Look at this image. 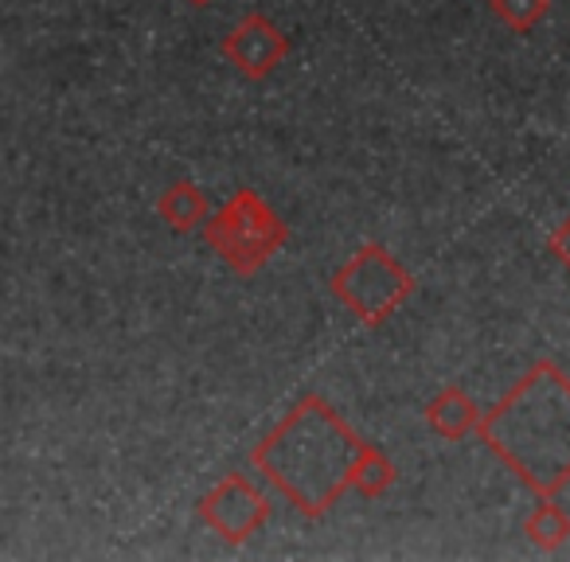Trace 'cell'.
Returning <instances> with one entry per match:
<instances>
[{"mask_svg": "<svg viewBox=\"0 0 570 562\" xmlns=\"http://www.w3.org/2000/svg\"><path fill=\"white\" fill-rule=\"evenodd\" d=\"M254 465L302 515H325L348 489L380 496L395 481V465L375 445L360 442L344 418L309 395L285 414L254 450Z\"/></svg>", "mask_w": 570, "mask_h": 562, "instance_id": "1", "label": "cell"}, {"mask_svg": "<svg viewBox=\"0 0 570 562\" xmlns=\"http://www.w3.org/2000/svg\"><path fill=\"white\" fill-rule=\"evenodd\" d=\"M476 434L535 496H559L570 484V375L554 359H535L481 414Z\"/></svg>", "mask_w": 570, "mask_h": 562, "instance_id": "2", "label": "cell"}, {"mask_svg": "<svg viewBox=\"0 0 570 562\" xmlns=\"http://www.w3.org/2000/svg\"><path fill=\"white\" fill-rule=\"evenodd\" d=\"M333 294L341 297L360 321L383 325V321L414 294V277L406 274L380 243H372L333 277Z\"/></svg>", "mask_w": 570, "mask_h": 562, "instance_id": "3", "label": "cell"}, {"mask_svg": "<svg viewBox=\"0 0 570 562\" xmlns=\"http://www.w3.org/2000/svg\"><path fill=\"white\" fill-rule=\"evenodd\" d=\"M285 238V227L254 191H238L219 219L207 223V243L223 250V258L238 274H254L262 262L274 254V246Z\"/></svg>", "mask_w": 570, "mask_h": 562, "instance_id": "4", "label": "cell"}, {"mask_svg": "<svg viewBox=\"0 0 570 562\" xmlns=\"http://www.w3.org/2000/svg\"><path fill=\"white\" fill-rule=\"evenodd\" d=\"M199 515H204L207 528L219 531L227 543H238V539L254 535V531L262 528V520L269 515V504L246 476L235 473L207 492L204 504H199Z\"/></svg>", "mask_w": 570, "mask_h": 562, "instance_id": "5", "label": "cell"}, {"mask_svg": "<svg viewBox=\"0 0 570 562\" xmlns=\"http://www.w3.org/2000/svg\"><path fill=\"white\" fill-rule=\"evenodd\" d=\"M289 51V40L269 24L266 17H246L235 32L223 40V56L246 75V79H266L282 56Z\"/></svg>", "mask_w": 570, "mask_h": 562, "instance_id": "6", "label": "cell"}, {"mask_svg": "<svg viewBox=\"0 0 570 562\" xmlns=\"http://www.w3.org/2000/svg\"><path fill=\"white\" fill-rule=\"evenodd\" d=\"M426 422L438 437H445V442H461L465 434H476V426H481V411H476V403L465 395V387L450 383V387H442L434 398H430Z\"/></svg>", "mask_w": 570, "mask_h": 562, "instance_id": "7", "label": "cell"}, {"mask_svg": "<svg viewBox=\"0 0 570 562\" xmlns=\"http://www.w3.org/2000/svg\"><path fill=\"white\" fill-rule=\"evenodd\" d=\"M523 535H528L539 551H559L570 539V512L562 504H554V496H539V504L531 507V515L523 520Z\"/></svg>", "mask_w": 570, "mask_h": 562, "instance_id": "8", "label": "cell"}, {"mask_svg": "<svg viewBox=\"0 0 570 562\" xmlns=\"http://www.w3.org/2000/svg\"><path fill=\"white\" fill-rule=\"evenodd\" d=\"M204 211H207L204 196H199L191 184H173V188L160 196V215H165L176 230L196 227V223L204 219Z\"/></svg>", "mask_w": 570, "mask_h": 562, "instance_id": "9", "label": "cell"}, {"mask_svg": "<svg viewBox=\"0 0 570 562\" xmlns=\"http://www.w3.org/2000/svg\"><path fill=\"white\" fill-rule=\"evenodd\" d=\"M489 9L504 28L528 36L543 24V17L551 12V0H489Z\"/></svg>", "mask_w": 570, "mask_h": 562, "instance_id": "10", "label": "cell"}, {"mask_svg": "<svg viewBox=\"0 0 570 562\" xmlns=\"http://www.w3.org/2000/svg\"><path fill=\"white\" fill-rule=\"evenodd\" d=\"M547 250H551L554 258H559L562 266L570 269V215H567V219L559 223V227L551 230V238H547Z\"/></svg>", "mask_w": 570, "mask_h": 562, "instance_id": "11", "label": "cell"}, {"mask_svg": "<svg viewBox=\"0 0 570 562\" xmlns=\"http://www.w3.org/2000/svg\"><path fill=\"white\" fill-rule=\"evenodd\" d=\"M191 4H199V9H204V4H207V0H191Z\"/></svg>", "mask_w": 570, "mask_h": 562, "instance_id": "12", "label": "cell"}]
</instances>
